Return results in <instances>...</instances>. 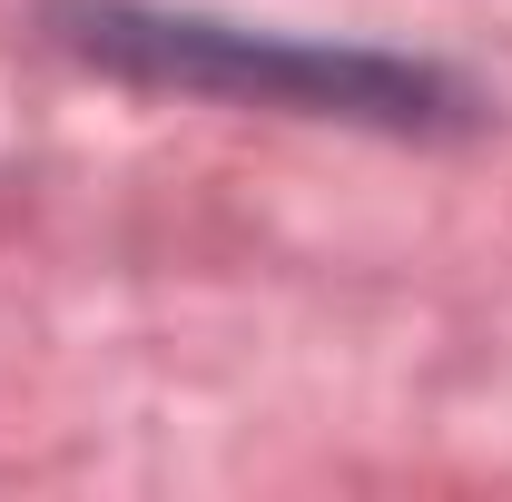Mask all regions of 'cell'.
Instances as JSON below:
<instances>
[{
  "mask_svg": "<svg viewBox=\"0 0 512 502\" xmlns=\"http://www.w3.org/2000/svg\"><path fill=\"white\" fill-rule=\"evenodd\" d=\"M50 50L109 69L128 89H178L217 109H276V119L375 128V138H453L483 119V89L444 60L375 50V40H306L256 30L188 0H40Z\"/></svg>",
  "mask_w": 512,
  "mask_h": 502,
  "instance_id": "obj_1",
  "label": "cell"
}]
</instances>
